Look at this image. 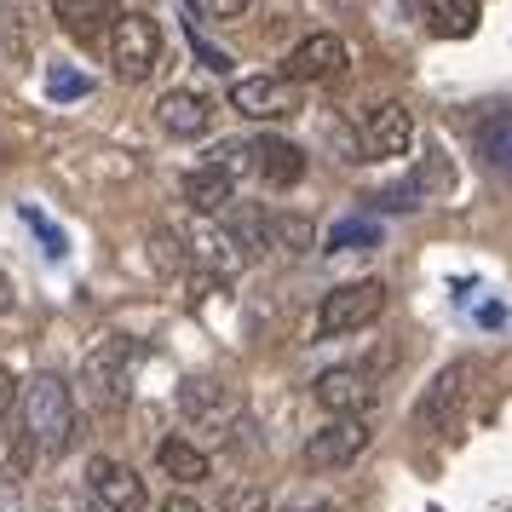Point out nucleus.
I'll list each match as a JSON object with an SVG mask.
<instances>
[{
    "label": "nucleus",
    "instance_id": "f257e3e1",
    "mask_svg": "<svg viewBox=\"0 0 512 512\" xmlns=\"http://www.w3.org/2000/svg\"><path fill=\"white\" fill-rule=\"evenodd\" d=\"M18 409H24V438H18V466L29 461H58L75 438V392L64 374L41 369L29 386H18Z\"/></svg>",
    "mask_w": 512,
    "mask_h": 512
},
{
    "label": "nucleus",
    "instance_id": "f03ea898",
    "mask_svg": "<svg viewBox=\"0 0 512 512\" xmlns=\"http://www.w3.org/2000/svg\"><path fill=\"white\" fill-rule=\"evenodd\" d=\"M386 311V282H340V288H328L323 305H317V334H357V328H369L374 317Z\"/></svg>",
    "mask_w": 512,
    "mask_h": 512
},
{
    "label": "nucleus",
    "instance_id": "7ed1b4c3",
    "mask_svg": "<svg viewBox=\"0 0 512 512\" xmlns=\"http://www.w3.org/2000/svg\"><path fill=\"white\" fill-rule=\"evenodd\" d=\"M110 64H116V81H144V75L162 64V29L156 18H144V12H127L110 24Z\"/></svg>",
    "mask_w": 512,
    "mask_h": 512
},
{
    "label": "nucleus",
    "instance_id": "20e7f679",
    "mask_svg": "<svg viewBox=\"0 0 512 512\" xmlns=\"http://www.w3.org/2000/svg\"><path fill=\"white\" fill-rule=\"evenodd\" d=\"M472 380H478V363H472V357H461V363H449V369L432 374V386H426V397H420V409H415L420 432H443L449 420L461 415Z\"/></svg>",
    "mask_w": 512,
    "mask_h": 512
},
{
    "label": "nucleus",
    "instance_id": "39448f33",
    "mask_svg": "<svg viewBox=\"0 0 512 512\" xmlns=\"http://www.w3.org/2000/svg\"><path fill=\"white\" fill-rule=\"evenodd\" d=\"M374 426L363 415H346V420H328L323 432H311V443H305V466L311 472H334V466L357 461L363 449H369Z\"/></svg>",
    "mask_w": 512,
    "mask_h": 512
},
{
    "label": "nucleus",
    "instance_id": "423d86ee",
    "mask_svg": "<svg viewBox=\"0 0 512 512\" xmlns=\"http://www.w3.org/2000/svg\"><path fill=\"white\" fill-rule=\"evenodd\" d=\"M231 110H242L248 121H288L300 110V87L282 75H248L231 87Z\"/></svg>",
    "mask_w": 512,
    "mask_h": 512
},
{
    "label": "nucleus",
    "instance_id": "0eeeda50",
    "mask_svg": "<svg viewBox=\"0 0 512 512\" xmlns=\"http://www.w3.org/2000/svg\"><path fill=\"white\" fill-rule=\"evenodd\" d=\"M340 70H346V41H340V35H328V29L305 35L300 47L282 58V81H294V87H311V81H334Z\"/></svg>",
    "mask_w": 512,
    "mask_h": 512
},
{
    "label": "nucleus",
    "instance_id": "6e6552de",
    "mask_svg": "<svg viewBox=\"0 0 512 512\" xmlns=\"http://www.w3.org/2000/svg\"><path fill=\"white\" fill-rule=\"evenodd\" d=\"M236 242V254L248 259V254H265V248H300L305 236V225L300 219H277V213H231V231H225Z\"/></svg>",
    "mask_w": 512,
    "mask_h": 512
},
{
    "label": "nucleus",
    "instance_id": "1a4fd4ad",
    "mask_svg": "<svg viewBox=\"0 0 512 512\" xmlns=\"http://www.w3.org/2000/svg\"><path fill=\"white\" fill-rule=\"evenodd\" d=\"M87 495H93L104 512H144L150 507V495H144V478L133 472L127 461H110V455H98L93 466H87Z\"/></svg>",
    "mask_w": 512,
    "mask_h": 512
},
{
    "label": "nucleus",
    "instance_id": "9d476101",
    "mask_svg": "<svg viewBox=\"0 0 512 512\" xmlns=\"http://www.w3.org/2000/svg\"><path fill=\"white\" fill-rule=\"evenodd\" d=\"M317 403H323L334 420H346V415H363L374 403V380H369V369H357V363H340V369H323L317 374Z\"/></svg>",
    "mask_w": 512,
    "mask_h": 512
},
{
    "label": "nucleus",
    "instance_id": "9b49d317",
    "mask_svg": "<svg viewBox=\"0 0 512 512\" xmlns=\"http://www.w3.org/2000/svg\"><path fill=\"white\" fill-rule=\"evenodd\" d=\"M156 121H162V133H173V139H208L213 133V98L196 93V87H173V93H162V104H156Z\"/></svg>",
    "mask_w": 512,
    "mask_h": 512
},
{
    "label": "nucleus",
    "instance_id": "f8f14e48",
    "mask_svg": "<svg viewBox=\"0 0 512 512\" xmlns=\"http://www.w3.org/2000/svg\"><path fill=\"white\" fill-rule=\"evenodd\" d=\"M248 167H254V173H259L271 190H288V185H300V179H305V150H300V144L271 139V133H265V139L248 144Z\"/></svg>",
    "mask_w": 512,
    "mask_h": 512
},
{
    "label": "nucleus",
    "instance_id": "ddd939ff",
    "mask_svg": "<svg viewBox=\"0 0 512 512\" xmlns=\"http://www.w3.org/2000/svg\"><path fill=\"white\" fill-rule=\"evenodd\" d=\"M363 144H369L374 156H403V150L415 144V110H409V104H397V98L374 104L369 127H363Z\"/></svg>",
    "mask_w": 512,
    "mask_h": 512
},
{
    "label": "nucleus",
    "instance_id": "4468645a",
    "mask_svg": "<svg viewBox=\"0 0 512 512\" xmlns=\"http://www.w3.org/2000/svg\"><path fill=\"white\" fill-rule=\"evenodd\" d=\"M127 363H133L127 340H104V346L87 357V386H93L98 403H121V397H127Z\"/></svg>",
    "mask_w": 512,
    "mask_h": 512
},
{
    "label": "nucleus",
    "instance_id": "2eb2a0df",
    "mask_svg": "<svg viewBox=\"0 0 512 512\" xmlns=\"http://www.w3.org/2000/svg\"><path fill=\"white\" fill-rule=\"evenodd\" d=\"M179 409H185V420H196V426H219V420L236 409V397L225 392V380L196 374V380H185V386H179Z\"/></svg>",
    "mask_w": 512,
    "mask_h": 512
},
{
    "label": "nucleus",
    "instance_id": "dca6fc26",
    "mask_svg": "<svg viewBox=\"0 0 512 512\" xmlns=\"http://www.w3.org/2000/svg\"><path fill=\"white\" fill-rule=\"evenodd\" d=\"M179 242H185V259H202L208 271H219V277H236L242 271V254H236V242L225 231H213V225H196V231H179Z\"/></svg>",
    "mask_w": 512,
    "mask_h": 512
},
{
    "label": "nucleus",
    "instance_id": "f3484780",
    "mask_svg": "<svg viewBox=\"0 0 512 512\" xmlns=\"http://www.w3.org/2000/svg\"><path fill=\"white\" fill-rule=\"evenodd\" d=\"M185 202L202 219H219V213H231L236 202V179H225L219 167H196V173H185Z\"/></svg>",
    "mask_w": 512,
    "mask_h": 512
},
{
    "label": "nucleus",
    "instance_id": "a211bd4d",
    "mask_svg": "<svg viewBox=\"0 0 512 512\" xmlns=\"http://www.w3.org/2000/svg\"><path fill=\"white\" fill-rule=\"evenodd\" d=\"M52 18L70 29V35H81V41H93V35H104V29L116 24V0H52Z\"/></svg>",
    "mask_w": 512,
    "mask_h": 512
},
{
    "label": "nucleus",
    "instance_id": "6ab92c4d",
    "mask_svg": "<svg viewBox=\"0 0 512 512\" xmlns=\"http://www.w3.org/2000/svg\"><path fill=\"white\" fill-rule=\"evenodd\" d=\"M156 466H162L173 484H202L213 466H208V455L196 449V443H185V438H162V449H156Z\"/></svg>",
    "mask_w": 512,
    "mask_h": 512
},
{
    "label": "nucleus",
    "instance_id": "aec40b11",
    "mask_svg": "<svg viewBox=\"0 0 512 512\" xmlns=\"http://www.w3.org/2000/svg\"><path fill=\"white\" fill-rule=\"evenodd\" d=\"M432 35H449V41H466L478 29V0H420Z\"/></svg>",
    "mask_w": 512,
    "mask_h": 512
},
{
    "label": "nucleus",
    "instance_id": "412c9836",
    "mask_svg": "<svg viewBox=\"0 0 512 512\" xmlns=\"http://www.w3.org/2000/svg\"><path fill=\"white\" fill-rule=\"evenodd\" d=\"M478 150L501 179H512V110H495V116L478 121Z\"/></svg>",
    "mask_w": 512,
    "mask_h": 512
},
{
    "label": "nucleus",
    "instance_id": "4be33fe9",
    "mask_svg": "<svg viewBox=\"0 0 512 512\" xmlns=\"http://www.w3.org/2000/svg\"><path fill=\"white\" fill-rule=\"evenodd\" d=\"M150 259H156V271H185V242H179V225L167 231V225H156L150 231Z\"/></svg>",
    "mask_w": 512,
    "mask_h": 512
},
{
    "label": "nucleus",
    "instance_id": "5701e85b",
    "mask_svg": "<svg viewBox=\"0 0 512 512\" xmlns=\"http://www.w3.org/2000/svg\"><path fill=\"white\" fill-rule=\"evenodd\" d=\"M47 512H104V507H98L87 489H52V495H47Z\"/></svg>",
    "mask_w": 512,
    "mask_h": 512
},
{
    "label": "nucleus",
    "instance_id": "b1692460",
    "mask_svg": "<svg viewBox=\"0 0 512 512\" xmlns=\"http://www.w3.org/2000/svg\"><path fill=\"white\" fill-rule=\"evenodd\" d=\"M225 512H271V501H265V489L236 484L231 495H225Z\"/></svg>",
    "mask_w": 512,
    "mask_h": 512
},
{
    "label": "nucleus",
    "instance_id": "393cba45",
    "mask_svg": "<svg viewBox=\"0 0 512 512\" xmlns=\"http://www.w3.org/2000/svg\"><path fill=\"white\" fill-rule=\"evenodd\" d=\"M351 242H374V225H357V219H351L340 231H328V254H346Z\"/></svg>",
    "mask_w": 512,
    "mask_h": 512
},
{
    "label": "nucleus",
    "instance_id": "a878e982",
    "mask_svg": "<svg viewBox=\"0 0 512 512\" xmlns=\"http://www.w3.org/2000/svg\"><path fill=\"white\" fill-rule=\"evenodd\" d=\"M52 98H81L87 93V75H70V70H52Z\"/></svg>",
    "mask_w": 512,
    "mask_h": 512
},
{
    "label": "nucleus",
    "instance_id": "bb28decb",
    "mask_svg": "<svg viewBox=\"0 0 512 512\" xmlns=\"http://www.w3.org/2000/svg\"><path fill=\"white\" fill-rule=\"evenodd\" d=\"M202 6H208L213 18H242V12H248L254 0H202Z\"/></svg>",
    "mask_w": 512,
    "mask_h": 512
},
{
    "label": "nucleus",
    "instance_id": "cd10ccee",
    "mask_svg": "<svg viewBox=\"0 0 512 512\" xmlns=\"http://www.w3.org/2000/svg\"><path fill=\"white\" fill-rule=\"evenodd\" d=\"M12 403H18V380H12V369H0V420L12 415Z\"/></svg>",
    "mask_w": 512,
    "mask_h": 512
},
{
    "label": "nucleus",
    "instance_id": "c85d7f7f",
    "mask_svg": "<svg viewBox=\"0 0 512 512\" xmlns=\"http://www.w3.org/2000/svg\"><path fill=\"white\" fill-rule=\"evenodd\" d=\"M0 512H24V495H18L12 478H0Z\"/></svg>",
    "mask_w": 512,
    "mask_h": 512
},
{
    "label": "nucleus",
    "instance_id": "c756f323",
    "mask_svg": "<svg viewBox=\"0 0 512 512\" xmlns=\"http://www.w3.org/2000/svg\"><path fill=\"white\" fill-rule=\"evenodd\" d=\"M162 512H208V507H196L190 495H167V501H162Z\"/></svg>",
    "mask_w": 512,
    "mask_h": 512
},
{
    "label": "nucleus",
    "instance_id": "7c9ffc66",
    "mask_svg": "<svg viewBox=\"0 0 512 512\" xmlns=\"http://www.w3.org/2000/svg\"><path fill=\"white\" fill-rule=\"evenodd\" d=\"M6 311H12V277L0 271V317H6Z\"/></svg>",
    "mask_w": 512,
    "mask_h": 512
},
{
    "label": "nucleus",
    "instance_id": "2f4dec72",
    "mask_svg": "<svg viewBox=\"0 0 512 512\" xmlns=\"http://www.w3.org/2000/svg\"><path fill=\"white\" fill-rule=\"evenodd\" d=\"M288 512H334V507H323V501H311V507H288Z\"/></svg>",
    "mask_w": 512,
    "mask_h": 512
}]
</instances>
